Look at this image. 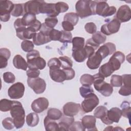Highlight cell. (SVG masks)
<instances>
[{
    "label": "cell",
    "mask_w": 131,
    "mask_h": 131,
    "mask_svg": "<svg viewBox=\"0 0 131 131\" xmlns=\"http://www.w3.org/2000/svg\"><path fill=\"white\" fill-rule=\"evenodd\" d=\"M97 4L96 1L80 0L77 2L75 5L76 13L81 18L95 15V7Z\"/></svg>",
    "instance_id": "1"
},
{
    "label": "cell",
    "mask_w": 131,
    "mask_h": 131,
    "mask_svg": "<svg viewBox=\"0 0 131 131\" xmlns=\"http://www.w3.org/2000/svg\"><path fill=\"white\" fill-rule=\"evenodd\" d=\"M10 114L15 128L18 129L22 127L25 123V111L20 102L17 101L11 109Z\"/></svg>",
    "instance_id": "2"
},
{
    "label": "cell",
    "mask_w": 131,
    "mask_h": 131,
    "mask_svg": "<svg viewBox=\"0 0 131 131\" xmlns=\"http://www.w3.org/2000/svg\"><path fill=\"white\" fill-rule=\"evenodd\" d=\"M93 76L94 77L93 84L95 90L105 97L111 96L113 92V86L110 83L105 82L104 78L98 73Z\"/></svg>",
    "instance_id": "3"
},
{
    "label": "cell",
    "mask_w": 131,
    "mask_h": 131,
    "mask_svg": "<svg viewBox=\"0 0 131 131\" xmlns=\"http://www.w3.org/2000/svg\"><path fill=\"white\" fill-rule=\"evenodd\" d=\"M116 12V8L114 6H108L106 1H97L95 7V13L103 17L112 16Z\"/></svg>",
    "instance_id": "4"
},
{
    "label": "cell",
    "mask_w": 131,
    "mask_h": 131,
    "mask_svg": "<svg viewBox=\"0 0 131 131\" xmlns=\"http://www.w3.org/2000/svg\"><path fill=\"white\" fill-rule=\"evenodd\" d=\"M99 103L98 97L93 93L89 96L84 98V100L81 103V109L86 113L92 112Z\"/></svg>",
    "instance_id": "5"
},
{
    "label": "cell",
    "mask_w": 131,
    "mask_h": 131,
    "mask_svg": "<svg viewBox=\"0 0 131 131\" xmlns=\"http://www.w3.org/2000/svg\"><path fill=\"white\" fill-rule=\"evenodd\" d=\"M27 84L37 94L43 93L46 89V83L44 79L39 78H28Z\"/></svg>",
    "instance_id": "6"
},
{
    "label": "cell",
    "mask_w": 131,
    "mask_h": 131,
    "mask_svg": "<svg viewBox=\"0 0 131 131\" xmlns=\"http://www.w3.org/2000/svg\"><path fill=\"white\" fill-rule=\"evenodd\" d=\"M120 24V22L115 17L101 26V32L105 35H110L116 33L119 31Z\"/></svg>",
    "instance_id": "7"
},
{
    "label": "cell",
    "mask_w": 131,
    "mask_h": 131,
    "mask_svg": "<svg viewBox=\"0 0 131 131\" xmlns=\"http://www.w3.org/2000/svg\"><path fill=\"white\" fill-rule=\"evenodd\" d=\"M25 88L23 83L18 82L12 84L8 90V95L11 99L21 98L24 94Z\"/></svg>",
    "instance_id": "8"
},
{
    "label": "cell",
    "mask_w": 131,
    "mask_h": 131,
    "mask_svg": "<svg viewBox=\"0 0 131 131\" xmlns=\"http://www.w3.org/2000/svg\"><path fill=\"white\" fill-rule=\"evenodd\" d=\"M124 54L120 51H117L113 53V55L110 58L108 63L115 71L120 69L121 64L124 61Z\"/></svg>",
    "instance_id": "9"
},
{
    "label": "cell",
    "mask_w": 131,
    "mask_h": 131,
    "mask_svg": "<svg viewBox=\"0 0 131 131\" xmlns=\"http://www.w3.org/2000/svg\"><path fill=\"white\" fill-rule=\"evenodd\" d=\"M120 22L124 23L129 21L131 18V11L128 6H121L116 12L115 17Z\"/></svg>",
    "instance_id": "10"
},
{
    "label": "cell",
    "mask_w": 131,
    "mask_h": 131,
    "mask_svg": "<svg viewBox=\"0 0 131 131\" xmlns=\"http://www.w3.org/2000/svg\"><path fill=\"white\" fill-rule=\"evenodd\" d=\"M39 11L40 13L46 14L49 17H56L59 14L56 11L55 4L47 3L43 1H41Z\"/></svg>",
    "instance_id": "11"
},
{
    "label": "cell",
    "mask_w": 131,
    "mask_h": 131,
    "mask_svg": "<svg viewBox=\"0 0 131 131\" xmlns=\"http://www.w3.org/2000/svg\"><path fill=\"white\" fill-rule=\"evenodd\" d=\"M48 106V100L45 97H39L33 101L31 108L35 113H40L47 109Z\"/></svg>",
    "instance_id": "12"
},
{
    "label": "cell",
    "mask_w": 131,
    "mask_h": 131,
    "mask_svg": "<svg viewBox=\"0 0 131 131\" xmlns=\"http://www.w3.org/2000/svg\"><path fill=\"white\" fill-rule=\"evenodd\" d=\"M80 107V104L69 102L63 105V112L65 116L74 117L79 113Z\"/></svg>",
    "instance_id": "13"
},
{
    "label": "cell",
    "mask_w": 131,
    "mask_h": 131,
    "mask_svg": "<svg viewBox=\"0 0 131 131\" xmlns=\"http://www.w3.org/2000/svg\"><path fill=\"white\" fill-rule=\"evenodd\" d=\"M41 1H29L24 5L25 13H29L34 15L40 13V5Z\"/></svg>",
    "instance_id": "14"
},
{
    "label": "cell",
    "mask_w": 131,
    "mask_h": 131,
    "mask_svg": "<svg viewBox=\"0 0 131 131\" xmlns=\"http://www.w3.org/2000/svg\"><path fill=\"white\" fill-rule=\"evenodd\" d=\"M116 46L112 42H107L99 47L96 52L99 54L103 59L112 54L116 51Z\"/></svg>",
    "instance_id": "15"
},
{
    "label": "cell",
    "mask_w": 131,
    "mask_h": 131,
    "mask_svg": "<svg viewBox=\"0 0 131 131\" xmlns=\"http://www.w3.org/2000/svg\"><path fill=\"white\" fill-rule=\"evenodd\" d=\"M50 76L53 81L57 82H62L67 79L64 70L60 68L50 69Z\"/></svg>",
    "instance_id": "16"
},
{
    "label": "cell",
    "mask_w": 131,
    "mask_h": 131,
    "mask_svg": "<svg viewBox=\"0 0 131 131\" xmlns=\"http://www.w3.org/2000/svg\"><path fill=\"white\" fill-rule=\"evenodd\" d=\"M121 116V110L118 107H112L110 110H107L106 118L111 124L113 122H119Z\"/></svg>",
    "instance_id": "17"
},
{
    "label": "cell",
    "mask_w": 131,
    "mask_h": 131,
    "mask_svg": "<svg viewBox=\"0 0 131 131\" xmlns=\"http://www.w3.org/2000/svg\"><path fill=\"white\" fill-rule=\"evenodd\" d=\"M27 63L29 69L42 70L46 66L45 60L40 56L27 60Z\"/></svg>",
    "instance_id": "18"
},
{
    "label": "cell",
    "mask_w": 131,
    "mask_h": 131,
    "mask_svg": "<svg viewBox=\"0 0 131 131\" xmlns=\"http://www.w3.org/2000/svg\"><path fill=\"white\" fill-rule=\"evenodd\" d=\"M96 118L94 116L86 115L84 116L81 120V123L86 130H97L96 127Z\"/></svg>",
    "instance_id": "19"
},
{
    "label": "cell",
    "mask_w": 131,
    "mask_h": 131,
    "mask_svg": "<svg viewBox=\"0 0 131 131\" xmlns=\"http://www.w3.org/2000/svg\"><path fill=\"white\" fill-rule=\"evenodd\" d=\"M102 59L101 56L96 52L93 55L88 58L86 65L91 70L97 69L99 67Z\"/></svg>",
    "instance_id": "20"
},
{
    "label": "cell",
    "mask_w": 131,
    "mask_h": 131,
    "mask_svg": "<svg viewBox=\"0 0 131 131\" xmlns=\"http://www.w3.org/2000/svg\"><path fill=\"white\" fill-rule=\"evenodd\" d=\"M51 41L50 37L41 32L35 33L33 37V42L36 46H40Z\"/></svg>",
    "instance_id": "21"
},
{
    "label": "cell",
    "mask_w": 131,
    "mask_h": 131,
    "mask_svg": "<svg viewBox=\"0 0 131 131\" xmlns=\"http://www.w3.org/2000/svg\"><path fill=\"white\" fill-rule=\"evenodd\" d=\"M74 122V118L73 117L67 116L62 117L58 123L59 130H69V127Z\"/></svg>",
    "instance_id": "22"
},
{
    "label": "cell",
    "mask_w": 131,
    "mask_h": 131,
    "mask_svg": "<svg viewBox=\"0 0 131 131\" xmlns=\"http://www.w3.org/2000/svg\"><path fill=\"white\" fill-rule=\"evenodd\" d=\"M13 64L14 67L18 69L26 71L28 67V63L20 55H15L13 59Z\"/></svg>",
    "instance_id": "23"
},
{
    "label": "cell",
    "mask_w": 131,
    "mask_h": 131,
    "mask_svg": "<svg viewBox=\"0 0 131 131\" xmlns=\"http://www.w3.org/2000/svg\"><path fill=\"white\" fill-rule=\"evenodd\" d=\"M14 4L10 1H0V14L5 13H11Z\"/></svg>",
    "instance_id": "24"
},
{
    "label": "cell",
    "mask_w": 131,
    "mask_h": 131,
    "mask_svg": "<svg viewBox=\"0 0 131 131\" xmlns=\"http://www.w3.org/2000/svg\"><path fill=\"white\" fill-rule=\"evenodd\" d=\"M44 126L47 131H56L59 130V125L55 120L51 119L47 116L45 118Z\"/></svg>",
    "instance_id": "25"
},
{
    "label": "cell",
    "mask_w": 131,
    "mask_h": 131,
    "mask_svg": "<svg viewBox=\"0 0 131 131\" xmlns=\"http://www.w3.org/2000/svg\"><path fill=\"white\" fill-rule=\"evenodd\" d=\"M72 56L78 62H83L88 58L84 48L80 50L72 51Z\"/></svg>",
    "instance_id": "26"
},
{
    "label": "cell",
    "mask_w": 131,
    "mask_h": 131,
    "mask_svg": "<svg viewBox=\"0 0 131 131\" xmlns=\"http://www.w3.org/2000/svg\"><path fill=\"white\" fill-rule=\"evenodd\" d=\"M17 101L10 100L7 99H3L0 101V110L2 112H8L10 111Z\"/></svg>",
    "instance_id": "27"
},
{
    "label": "cell",
    "mask_w": 131,
    "mask_h": 131,
    "mask_svg": "<svg viewBox=\"0 0 131 131\" xmlns=\"http://www.w3.org/2000/svg\"><path fill=\"white\" fill-rule=\"evenodd\" d=\"M114 72V71L113 70L110 64L108 62H107L103 64L100 67L98 74L101 76L105 78L110 76Z\"/></svg>",
    "instance_id": "28"
},
{
    "label": "cell",
    "mask_w": 131,
    "mask_h": 131,
    "mask_svg": "<svg viewBox=\"0 0 131 131\" xmlns=\"http://www.w3.org/2000/svg\"><path fill=\"white\" fill-rule=\"evenodd\" d=\"M39 121L38 115L35 113H31L26 117V123L29 126L34 127L36 126Z\"/></svg>",
    "instance_id": "29"
},
{
    "label": "cell",
    "mask_w": 131,
    "mask_h": 131,
    "mask_svg": "<svg viewBox=\"0 0 131 131\" xmlns=\"http://www.w3.org/2000/svg\"><path fill=\"white\" fill-rule=\"evenodd\" d=\"M72 43L73 45L72 51L83 49L84 47L85 40L81 37H74L72 38Z\"/></svg>",
    "instance_id": "30"
},
{
    "label": "cell",
    "mask_w": 131,
    "mask_h": 131,
    "mask_svg": "<svg viewBox=\"0 0 131 131\" xmlns=\"http://www.w3.org/2000/svg\"><path fill=\"white\" fill-rule=\"evenodd\" d=\"M47 116L51 119L57 120L60 119L62 116V112L56 108H51L47 112Z\"/></svg>",
    "instance_id": "31"
},
{
    "label": "cell",
    "mask_w": 131,
    "mask_h": 131,
    "mask_svg": "<svg viewBox=\"0 0 131 131\" xmlns=\"http://www.w3.org/2000/svg\"><path fill=\"white\" fill-rule=\"evenodd\" d=\"M21 20L25 26L29 27L36 20V18L35 15L26 13L24 14Z\"/></svg>",
    "instance_id": "32"
},
{
    "label": "cell",
    "mask_w": 131,
    "mask_h": 131,
    "mask_svg": "<svg viewBox=\"0 0 131 131\" xmlns=\"http://www.w3.org/2000/svg\"><path fill=\"white\" fill-rule=\"evenodd\" d=\"M63 20L64 21H67L70 22L74 26L77 24L79 20V16L76 13H68L64 15Z\"/></svg>",
    "instance_id": "33"
},
{
    "label": "cell",
    "mask_w": 131,
    "mask_h": 131,
    "mask_svg": "<svg viewBox=\"0 0 131 131\" xmlns=\"http://www.w3.org/2000/svg\"><path fill=\"white\" fill-rule=\"evenodd\" d=\"M107 109L104 106L100 105L98 106L94 112V116L95 118L102 119L106 116Z\"/></svg>",
    "instance_id": "34"
},
{
    "label": "cell",
    "mask_w": 131,
    "mask_h": 131,
    "mask_svg": "<svg viewBox=\"0 0 131 131\" xmlns=\"http://www.w3.org/2000/svg\"><path fill=\"white\" fill-rule=\"evenodd\" d=\"M94 81V77L93 75L84 74L82 75L80 79V82L82 85H89L91 86Z\"/></svg>",
    "instance_id": "35"
},
{
    "label": "cell",
    "mask_w": 131,
    "mask_h": 131,
    "mask_svg": "<svg viewBox=\"0 0 131 131\" xmlns=\"http://www.w3.org/2000/svg\"><path fill=\"white\" fill-rule=\"evenodd\" d=\"M24 4H14L13 10L11 12V15L14 17H18L23 15L25 13Z\"/></svg>",
    "instance_id": "36"
},
{
    "label": "cell",
    "mask_w": 131,
    "mask_h": 131,
    "mask_svg": "<svg viewBox=\"0 0 131 131\" xmlns=\"http://www.w3.org/2000/svg\"><path fill=\"white\" fill-rule=\"evenodd\" d=\"M91 38L96 43L100 45L104 43L106 39V37L101 32L97 31L93 34Z\"/></svg>",
    "instance_id": "37"
},
{
    "label": "cell",
    "mask_w": 131,
    "mask_h": 131,
    "mask_svg": "<svg viewBox=\"0 0 131 131\" xmlns=\"http://www.w3.org/2000/svg\"><path fill=\"white\" fill-rule=\"evenodd\" d=\"M121 107L122 108V116L130 119L131 108L129 103L127 101H123L121 105Z\"/></svg>",
    "instance_id": "38"
},
{
    "label": "cell",
    "mask_w": 131,
    "mask_h": 131,
    "mask_svg": "<svg viewBox=\"0 0 131 131\" xmlns=\"http://www.w3.org/2000/svg\"><path fill=\"white\" fill-rule=\"evenodd\" d=\"M72 34L70 32L66 31L64 30L61 31V36L59 41L62 43L72 42Z\"/></svg>",
    "instance_id": "39"
},
{
    "label": "cell",
    "mask_w": 131,
    "mask_h": 131,
    "mask_svg": "<svg viewBox=\"0 0 131 131\" xmlns=\"http://www.w3.org/2000/svg\"><path fill=\"white\" fill-rule=\"evenodd\" d=\"M79 92L81 96L83 98H86L94 93L92 88L89 85H82L79 88Z\"/></svg>",
    "instance_id": "40"
},
{
    "label": "cell",
    "mask_w": 131,
    "mask_h": 131,
    "mask_svg": "<svg viewBox=\"0 0 131 131\" xmlns=\"http://www.w3.org/2000/svg\"><path fill=\"white\" fill-rule=\"evenodd\" d=\"M111 85L112 86L115 87H119L122 85L123 80L122 77L120 75H113L112 76L111 80Z\"/></svg>",
    "instance_id": "41"
},
{
    "label": "cell",
    "mask_w": 131,
    "mask_h": 131,
    "mask_svg": "<svg viewBox=\"0 0 131 131\" xmlns=\"http://www.w3.org/2000/svg\"><path fill=\"white\" fill-rule=\"evenodd\" d=\"M59 59L61 63V67L62 69L72 68L73 66V61L69 57L60 56L59 57Z\"/></svg>",
    "instance_id": "42"
},
{
    "label": "cell",
    "mask_w": 131,
    "mask_h": 131,
    "mask_svg": "<svg viewBox=\"0 0 131 131\" xmlns=\"http://www.w3.org/2000/svg\"><path fill=\"white\" fill-rule=\"evenodd\" d=\"M34 43L29 40H24L21 43V47L23 50L26 52H29L33 50L34 45Z\"/></svg>",
    "instance_id": "43"
},
{
    "label": "cell",
    "mask_w": 131,
    "mask_h": 131,
    "mask_svg": "<svg viewBox=\"0 0 131 131\" xmlns=\"http://www.w3.org/2000/svg\"><path fill=\"white\" fill-rule=\"evenodd\" d=\"M2 125L5 129L8 130L12 129L15 127L13 118L10 117H7L4 119L2 121Z\"/></svg>",
    "instance_id": "44"
},
{
    "label": "cell",
    "mask_w": 131,
    "mask_h": 131,
    "mask_svg": "<svg viewBox=\"0 0 131 131\" xmlns=\"http://www.w3.org/2000/svg\"><path fill=\"white\" fill-rule=\"evenodd\" d=\"M55 8L56 11L59 14L66 12L69 9V5L64 2H59L55 3Z\"/></svg>",
    "instance_id": "45"
},
{
    "label": "cell",
    "mask_w": 131,
    "mask_h": 131,
    "mask_svg": "<svg viewBox=\"0 0 131 131\" xmlns=\"http://www.w3.org/2000/svg\"><path fill=\"white\" fill-rule=\"evenodd\" d=\"M58 22V20L56 17H48L45 19L44 23L49 28L54 29Z\"/></svg>",
    "instance_id": "46"
},
{
    "label": "cell",
    "mask_w": 131,
    "mask_h": 131,
    "mask_svg": "<svg viewBox=\"0 0 131 131\" xmlns=\"http://www.w3.org/2000/svg\"><path fill=\"white\" fill-rule=\"evenodd\" d=\"M4 81L7 83H12L15 80V77L14 75L10 72H6L3 74V75Z\"/></svg>",
    "instance_id": "47"
},
{
    "label": "cell",
    "mask_w": 131,
    "mask_h": 131,
    "mask_svg": "<svg viewBox=\"0 0 131 131\" xmlns=\"http://www.w3.org/2000/svg\"><path fill=\"white\" fill-rule=\"evenodd\" d=\"M48 66L50 69L60 68L61 67V63L59 58H53L49 60Z\"/></svg>",
    "instance_id": "48"
},
{
    "label": "cell",
    "mask_w": 131,
    "mask_h": 131,
    "mask_svg": "<svg viewBox=\"0 0 131 131\" xmlns=\"http://www.w3.org/2000/svg\"><path fill=\"white\" fill-rule=\"evenodd\" d=\"M69 130H76V131H84L85 128L83 126L81 122L80 121L74 122L69 128Z\"/></svg>",
    "instance_id": "49"
},
{
    "label": "cell",
    "mask_w": 131,
    "mask_h": 131,
    "mask_svg": "<svg viewBox=\"0 0 131 131\" xmlns=\"http://www.w3.org/2000/svg\"><path fill=\"white\" fill-rule=\"evenodd\" d=\"M84 29L85 31L89 34H94L96 32L97 27L96 25L93 22H90L86 23L84 26Z\"/></svg>",
    "instance_id": "50"
},
{
    "label": "cell",
    "mask_w": 131,
    "mask_h": 131,
    "mask_svg": "<svg viewBox=\"0 0 131 131\" xmlns=\"http://www.w3.org/2000/svg\"><path fill=\"white\" fill-rule=\"evenodd\" d=\"M49 37L51 40H59L61 36V31L53 29L50 32Z\"/></svg>",
    "instance_id": "51"
},
{
    "label": "cell",
    "mask_w": 131,
    "mask_h": 131,
    "mask_svg": "<svg viewBox=\"0 0 131 131\" xmlns=\"http://www.w3.org/2000/svg\"><path fill=\"white\" fill-rule=\"evenodd\" d=\"M121 88L120 89L118 93L120 95L122 96H129L131 94V86H126V85H121Z\"/></svg>",
    "instance_id": "52"
},
{
    "label": "cell",
    "mask_w": 131,
    "mask_h": 131,
    "mask_svg": "<svg viewBox=\"0 0 131 131\" xmlns=\"http://www.w3.org/2000/svg\"><path fill=\"white\" fill-rule=\"evenodd\" d=\"M40 73V72L39 70L34 69H29L26 72V74L28 78H32L38 77Z\"/></svg>",
    "instance_id": "53"
},
{
    "label": "cell",
    "mask_w": 131,
    "mask_h": 131,
    "mask_svg": "<svg viewBox=\"0 0 131 131\" xmlns=\"http://www.w3.org/2000/svg\"><path fill=\"white\" fill-rule=\"evenodd\" d=\"M62 69L64 70L66 75V80H71L74 78L75 76V72L72 68H68Z\"/></svg>",
    "instance_id": "54"
},
{
    "label": "cell",
    "mask_w": 131,
    "mask_h": 131,
    "mask_svg": "<svg viewBox=\"0 0 131 131\" xmlns=\"http://www.w3.org/2000/svg\"><path fill=\"white\" fill-rule=\"evenodd\" d=\"M62 27L63 29V30L66 31L70 32L74 30V26L69 21H63L62 22Z\"/></svg>",
    "instance_id": "55"
},
{
    "label": "cell",
    "mask_w": 131,
    "mask_h": 131,
    "mask_svg": "<svg viewBox=\"0 0 131 131\" xmlns=\"http://www.w3.org/2000/svg\"><path fill=\"white\" fill-rule=\"evenodd\" d=\"M11 55V52L9 49L6 48H1L0 49V56L4 57L8 59H9Z\"/></svg>",
    "instance_id": "56"
},
{
    "label": "cell",
    "mask_w": 131,
    "mask_h": 131,
    "mask_svg": "<svg viewBox=\"0 0 131 131\" xmlns=\"http://www.w3.org/2000/svg\"><path fill=\"white\" fill-rule=\"evenodd\" d=\"M123 83L124 85L131 86V75L130 74H124L122 76Z\"/></svg>",
    "instance_id": "57"
},
{
    "label": "cell",
    "mask_w": 131,
    "mask_h": 131,
    "mask_svg": "<svg viewBox=\"0 0 131 131\" xmlns=\"http://www.w3.org/2000/svg\"><path fill=\"white\" fill-rule=\"evenodd\" d=\"M38 56H40V53H39V51L37 50H33L31 51V52H29L27 53L26 57H27V60H29V59H32L33 58L38 57Z\"/></svg>",
    "instance_id": "58"
},
{
    "label": "cell",
    "mask_w": 131,
    "mask_h": 131,
    "mask_svg": "<svg viewBox=\"0 0 131 131\" xmlns=\"http://www.w3.org/2000/svg\"><path fill=\"white\" fill-rule=\"evenodd\" d=\"M52 29H51V28H49L45 23H43V24H42L41 27L40 29V32L43 33L45 35L49 36V34H50V31H51Z\"/></svg>",
    "instance_id": "59"
},
{
    "label": "cell",
    "mask_w": 131,
    "mask_h": 131,
    "mask_svg": "<svg viewBox=\"0 0 131 131\" xmlns=\"http://www.w3.org/2000/svg\"><path fill=\"white\" fill-rule=\"evenodd\" d=\"M42 24H41V23L37 19H36L30 26V27L32 28L35 31V32H37L39 30H40Z\"/></svg>",
    "instance_id": "60"
},
{
    "label": "cell",
    "mask_w": 131,
    "mask_h": 131,
    "mask_svg": "<svg viewBox=\"0 0 131 131\" xmlns=\"http://www.w3.org/2000/svg\"><path fill=\"white\" fill-rule=\"evenodd\" d=\"M14 26L15 30L23 27H26L23 24L21 18H17V19H16L14 23Z\"/></svg>",
    "instance_id": "61"
},
{
    "label": "cell",
    "mask_w": 131,
    "mask_h": 131,
    "mask_svg": "<svg viewBox=\"0 0 131 131\" xmlns=\"http://www.w3.org/2000/svg\"><path fill=\"white\" fill-rule=\"evenodd\" d=\"M8 59L0 56V65L1 69L5 68L7 66L8 64Z\"/></svg>",
    "instance_id": "62"
},
{
    "label": "cell",
    "mask_w": 131,
    "mask_h": 131,
    "mask_svg": "<svg viewBox=\"0 0 131 131\" xmlns=\"http://www.w3.org/2000/svg\"><path fill=\"white\" fill-rule=\"evenodd\" d=\"M10 18V14L5 13L0 14V19L2 21L6 22L8 21Z\"/></svg>",
    "instance_id": "63"
}]
</instances>
